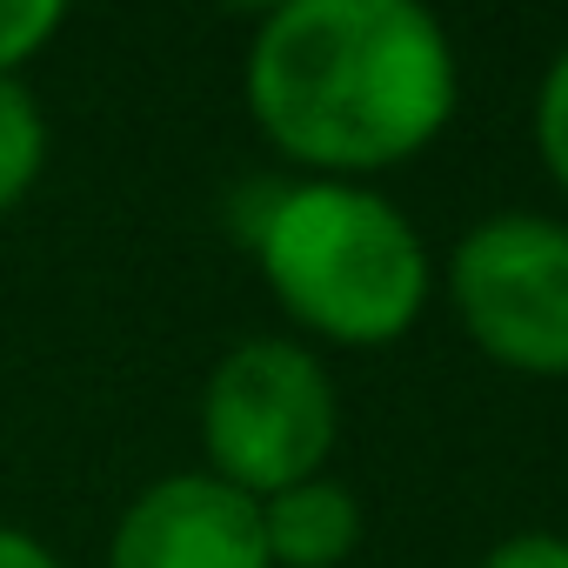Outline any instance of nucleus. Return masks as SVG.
Returning a JSON list of instances; mask_svg holds the SVG:
<instances>
[{
  "label": "nucleus",
  "mask_w": 568,
  "mask_h": 568,
  "mask_svg": "<svg viewBox=\"0 0 568 568\" xmlns=\"http://www.w3.org/2000/svg\"><path fill=\"white\" fill-rule=\"evenodd\" d=\"M455 94V48L408 0H295L247 48L261 134L322 181L415 161L448 128Z\"/></svg>",
  "instance_id": "f257e3e1"
},
{
  "label": "nucleus",
  "mask_w": 568,
  "mask_h": 568,
  "mask_svg": "<svg viewBox=\"0 0 568 568\" xmlns=\"http://www.w3.org/2000/svg\"><path fill=\"white\" fill-rule=\"evenodd\" d=\"M247 234L274 302L322 342L388 348L428 308V247L415 221L355 181L267 187Z\"/></svg>",
  "instance_id": "f03ea898"
},
{
  "label": "nucleus",
  "mask_w": 568,
  "mask_h": 568,
  "mask_svg": "<svg viewBox=\"0 0 568 568\" xmlns=\"http://www.w3.org/2000/svg\"><path fill=\"white\" fill-rule=\"evenodd\" d=\"M342 408L328 368L302 342H241L214 362L201 395V442L214 462V481L241 488L247 501H267L295 481H315L335 448Z\"/></svg>",
  "instance_id": "7ed1b4c3"
},
{
  "label": "nucleus",
  "mask_w": 568,
  "mask_h": 568,
  "mask_svg": "<svg viewBox=\"0 0 568 568\" xmlns=\"http://www.w3.org/2000/svg\"><path fill=\"white\" fill-rule=\"evenodd\" d=\"M448 295L468 342L515 375H568V221L488 214L455 241Z\"/></svg>",
  "instance_id": "20e7f679"
},
{
  "label": "nucleus",
  "mask_w": 568,
  "mask_h": 568,
  "mask_svg": "<svg viewBox=\"0 0 568 568\" xmlns=\"http://www.w3.org/2000/svg\"><path fill=\"white\" fill-rule=\"evenodd\" d=\"M108 568H267L261 501L214 475H168L121 515Z\"/></svg>",
  "instance_id": "39448f33"
},
{
  "label": "nucleus",
  "mask_w": 568,
  "mask_h": 568,
  "mask_svg": "<svg viewBox=\"0 0 568 568\" xmlns=\"http://www.w3.org/2000/svg\"><path fill=\"white\" fill-rule=\"evenodd\" d=\"M261 541H267V568H342L362 541V501L315 475L261 501Z\"/></svg>",
  "instance_id": "423d86ee"
},
{
  "label": "nucleus",
  "mask_w": 568,
  "mask_h": 568,
  "mask_svg": "<svg viewBox=\"0 0 568 568\" xmlns=\"http://www.w3.org/2000/svg\"><path fill=\"white\" fill-rule=\"evenodd\" d=\"M48 168V121L21 81H0V207H14Z\"/></svg>",
  "instance_id": "0eeeda50"
},
{
  "label": "nucleus",
  "mask_w": 568,
  "mask_h": 568,
  "mask_svg": "<svg viewBox=\"0 0 568 568\" xmlns=\"http://www.w3.org/2000/svg\"><path fill=\"white\" fill-rule=\"evenodd\" d=\"M61 0H0V81H14L54 34H61Z\"/></svg>",
  "instance_id": "6e6552de"
},
{
  "label": "nucleus",
  "mask_w": 568,
  "mask_h": 568,
  "mask_svg": "<svg viewBox=\"0 0 568 568\" xmlns=\"http://www.w3.org/2000/svg\"><path fill=\"white\" fill-rule=\"evenodd\" d=\"M535 148H541L548 174H555L561 194H568V48L548 61L541 94H535Z\"/></svg>",
  "instance_id": "1a4fd4ad"
},
{
  "label": "nucleus",
  "mask_w": 568,
  "mask_h": 568,
  "mask_svg": "<svg viewBox=\"0 0 568 568\" xmlns=\"http://www.w3.org/2000/svg\"><path fill=\"white\" fill-rule=\"evenodd\" d=\"M481 568H568V535H548V528L508 535L481 555Z\"/></svg>",
  "instance_id": "9d476101"
},
{
  "label": "nucleus",
  "mask_w": 568,
  "mask_h": 568,
  "mask_svg": "<svg viewBox=\"0 0 568 568\" xmlns=\"http://www.w3.org/2000/svg\"><path fill=\"white\" fill-rule=\"evenodd\" d=\"M0 568H61L28 528H0Z\"/></svg>",
  "instance_id": "9b49d317"
}]
</instances>
